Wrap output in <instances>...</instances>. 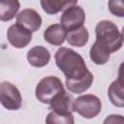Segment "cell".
<instances>
[{
    "label": "cell",
    "instance_id": "cell-1",
    "mask_svg": "<svg viewBox=\"0 0 124 124\" xmlns=\"http://www.w3.org/2000/svg\"><path fill=\"white\" fill-rule=\"evenodd\" d=\"M56 66L66 78V81H78L85 78L90 72L82 56L72 48L60 47L54 55Z\"/></svg>",
    "mask_w": 124,
    "mask_h": 124
},
{
    "label": "cell",
    "instance_id": "cell-2",
    "mask_svg": "<svg viewBox=\"0 0 124 124\" xmlns=\"http://www.w3.org/2000/svg\"><path fill=\"white\" fill-rule=\"evenodd\" d=\"M96 40L102 43L111 52H115L122 46V37L118 27L110 20H101L95 28Z\"/></svg>",
    "mask_w": 124,
    "mask_h": 124
},
{
    "label": "cell",
    "instance_id": "cell-3",
    "mask_svg": "<svg viewBox=\"0 0 124 124\" xmlns=\"http://www.w3.org/2000/svg\"><path fill=\"white\" fill-rule=\"evenodd\" d=\"M64 91V86L60 78L54 76H48L43 78L39 81L35 90V95L41 103L50 105V103Z\"/></svg>",
    "mask_w": 124,
    "mask_h": 124
},
{
    "label": "cell",
    "instance_id": "cell-4",
    "mask_svg": "<svg viewBox=\"0 0 124 124\" xmlns=\"http://www.w3.org/2000/svg\"><path fill=\"white\" fill-rule=\"evenodd\" d=\"M102 109L101 100L93 94H85L75 100V111L86 119L97 116Z\"/></svg>",
    "mask_w": 124,
    "mask_h": 124
},
{
    "label": "cell",
    "instance_id": "cell-5",
    "mask_svg": "<svg viewBox=\"0 0 124 124\" xmlns=\"http://www.w3.org/2000/svg\"><path fill=\"white\" fill-rule=\"evenodd\" d=\"M0 101L9 110H16L22 105V97L18 88L10 81H3L0 85Z\"/></svg>",
    "mask_w": 124,
    "mask_h": 124
},
{
    "label": "cell",
    "instance_id": "cell-6",
    "mask_svg": "<svg viewBox=\"0 0 124 124\" xmlns=\"http://www.w3.org/2000/svg\"><path fill=\"white\" fill-rule=\"evenodd\" d=\"M85 21V13L80 6L74 5L62 12L60 24L68 31H74L83 26Z\"/></svg>",
    "mask_w": 124,
    "mask_h": 124
},
{
    "label": "cell",
    "instance_id": "cell-7",
    "mask_svg": "<svg viewBox=\"0 0 124 124\" xmlns=\"http://www.w3.org/2000/svg\"><path fill=\"white\" fill-rule=\"evenodd\" d=\"M7 39L9 43L16 48L25 47L32 40V32L16 23L11 25L7 30Z\"/></svg>",
    "mask_w": 124,
    "mask_h": 124
},
{
    "label": "cell",
    "instance_id": "cell-8",
    "mask_svg": "<svg viewBox=\"0 0 124 124\" xmlns=\"http://www.w3.org/2000/svg\"><path fill=\"white\" fill-rule=\"evenodd\" d=\"M16 23L22 25L31 32H36L42 26V17L34 9H24L16 16Z\"/></svg>",
    "mask_w": 124,
    "mask_h": 124
},
{
    "label": "cell",
    "instance_id": "cell-9",
    "mask_svg": "<svg viewBox=\"0 0 124 124\" xmlns=\"http://www.w3.org/2000/svg\"><path fill=\"white\" fill-rule=\"evenodd\" d=\"M49 109L60 114H72L75 111V99L72 95L64 91L50 103Z\"/></svg>",
    "mask_w": 124,
    "mask_h": 124
},
{
    "label": "cell",
    "instance_id": "cell-10",
    "mask_svg": "<svg viewBox=\"0 0 124 124\" xmlns=\"http://www.w3.org/2000/svg\"><path fill=\"white\" fill-rule=\"evenodd\" d=\"M27 60L29 64L36 68H42L48 64L50 53L47 48L42 46H33L27 52Z\"/></svg>",
    "mask_w": 124,
    "mask_h": 124
},
{
    "label": "cell",
    "instance_id": "cell-11",
    "mask_svg": "<svg viewBox=\"0 0 124 124\" xmlns=\"http://www.w3.org/2000/svg\"><path fill=\"white\" fill-rule=\"evenodd\" d=\"M68 31L61 24H51L44 32L45 41L52 46H61L67 39Z\"/></svg>",
    "mask_w": 124,
    "mask_h": 124
},
{
    "label": "cell",
    "instance_id": "cell-12",
    "mask_svg": "<svg viewBox=\"0 0 124 124\" xmlns=\"http://www.w3.org/2000/svg\"><path fill=\"white\" fill-rule=\"evenodd\" d=\"M90 59L97 65H104L106 64L110 57V51L99 41H95L92 45L89 52Z\"/></svg>",
    "mask_w": 124,
    "mask_h": 124
},
{
    "label": "cell",
    "instance_id": "cell-13",
    "mask_svg": "<svg viewBox=\"0 0 124 124\" xmlns=\"http://www.w3.org/2000/svg\"><path fill=\"white\" fill-rule=\"evenodd\" d=\"M108 96L110 103L117 107H124V84L118 81L117 79L112 81L108 89Z\"/></svg>",
    "mask_w": 124,
    "mask_h": 124
},
{
    "label": "cell",
    "instance_id": "cell-14",
    "mask_svg": "<svg viewBox=\"0 0 124 124\" xmlns=\"http://www.w3.org/2000/svg\"><path fill=\"white\" fill-rule=\"evenodd\" d=\"M20 4L17 0H2L0 1V19L2 21H9L13 19L18 10Z\"/></svg>",
    "mask_w": 124,
    "mask_h": 124
},
{
    "label": "cell",
    "instance_id": "cell-15",
    "mask_svg": "<svg viewBox=\"0 0 124 124\" xmlns=\"http://www.w3.org/2000/svg\"><path fill=\"white\" fill-rule=\"evenodd\" d=\"M77 5V1H56V0H42L41 1V6L44 10L45 13L47 15H54L59 13L60 11H64L65 9Z\"/></svg>",
    "mask_w": 124,
    "mask_h": 124
},
{
    "label": "cell",
    "instance_id": "cell-16",
    "mask_svg": "<svg viewBox=\"0 0 124 124\" xmlns=\"http://www.w3.org/2000/svg\"><path fill=\"white\" fill-rule=\"evenodd\" d=\"M88 39H89L88 30L84 26H82L77 30L68 32L66 40L71 46L81 47L86 45V43L88 42Z\"/></svg>",
    "mask_w": 124,
    "mask_h": 124
},
{
    "label": "cell",
    "instance_id": "cell-17",
    "mask_svg": "<svg viewBox=\"0 0 124 124\" xmlns=\"http://www.w3.org/2000/svg\"><path fill=\"white\" fill-rule=\"evenodd\" d=\"M93 82V75L91 72L88 73V75L83 78L82 79H79L78 81H66V86L67 88L72 92V93H83L86 90H88Z\"/></svg>",
    "mask_w": 124,
    "mask_h": 124
},
{
    "label": "cell",
    "instance_id": "cell-18",
    "mask_svg": "<svg viewBox=\"0 0 124 124\" xmlns=\"http://www.w3.org/2000/svg\"><path fill=\"white\" fill-rule=\"evenodd\" d=\"M46 124H75L73 114H60L50 111L46 117Z\"/></svg>",
    "mask_w": 124,
    "mask_h": 124
},
{
    "label": "cell",
    "instance_id": "cell-19",
    "mask_svg": "<svg viewBox=\"0 0 124 124\" xmlns=\"http://www.w3.org/2000/svg\"><path fill=\"white\" fill-rule=\"evenodd\" d=\"M109 12L118 17H124V0H110L108 3Z\"/></svg>",
    "mask_w": 124,
    "mask_h": 124
},
{
    "label": "cell",
    "instance_id": "cell-20",
    "mask_svg": "<svg viewBox=\"0 0 124 124\" xmlns=\"http://www.w3.org/2000/svg\"><path fill=\"white\" fill-rule=\"evenodd\" d=\"M103 124H124V116L120 114H109L105 118Z\"/></svg>",
    "mask_w": 124,
    "mask_h": 124
},
{
    "label": "cell",
    "instance_id": "cell-21",
    "mask_svg": "<svg viewBox=\"0 0 124 124\" xmlns=\"http://www.w3.org/2000/svg\"><path fill=\"white\" fill-rule=\"evenodd\" d=\"M117 80L124 84V61L120 64V66L118 68V78H117Z\"/></svg>",
    "mask_w": 124,
    "mask_h": 124
},
{
    "label": "cell",
    "instance_id": "cell-22",
    "mask_svg": "<svg viewBox=\"0 0 124 124\" xmlns=\"http://www.w3.org/2000/svg\"><path fill=\"white\" fill-rule=\"evenodd\" d=\"M121 37H122V41L124 42V26L122 27V31H121Z\"/></svg>",
    "mask_w": 124,
    "mask_h": 124
}]
</instances>
